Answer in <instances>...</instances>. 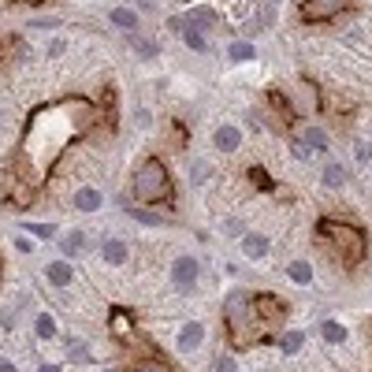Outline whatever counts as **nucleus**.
Listing matches in <instances>:
<instances>
[{
  "instance_id": "f257e3e1",
  "label": "nucleus",
  "mask_w": 372,
  "mask_h": 372,
  "mask_svg": "<svg viewBox=\"0 0 372 372\" xmlns=\"http://www.w3.org/2000/svg\"><path fill=\"white\" fill-rule=\"evenodd\" d=\"M224 324H227L231 343H238V346H254L268 332L249 290H231V294H227V302H224Z\"/></svg>"
},
{
  "instance_id": "f03ea898",
  "label": "nucleus",
  "mask_w": 372,
  "mask_h": 372,
  "mask_svg": "<svg viewBox=\"0 0 372 372\" xmlns=\"http://www.w3.org/2000/svg\"><path fill=\"white\" fill-rule=\"evenodd\" d=\"M130 194H134L141 205H164L171 198V175H168L160 157L138 160L134 175H130Z\"/></svg>"
},
{
  "instance_id": "7ed1b4c3",
  "label": "nucleus",
  "mask_w": 372,
  "mask_h": 372,
  "mask_svg": "<svg viewBox=\"0 0 372 372\" xmlns=\"http://www.w3.org/2000/svg\"><path fill=\"white\" fill-rule=\"evenodd\" d=\"M320 238L332 242V249L339 257L346 261V265H357L361 257L369 254V242H365V231H361L357 224H343V220H320Z\"/></svg>"
},
{
  "instance_id": "20e7f679",
  "label": "nucleus",
  "mask_w": 372,
  "mask_h": 372,
  "mask_svg": "<svg viewBox=\"0 0 372 372\" xmlns=\"http://www.w3.org/2000/svg\"><path fill=\"white\" fill-rule=\"evenodd\" d=\"M357 0H298V12L305 23H327L335 15H346Z\"/></svg>"
},
{
  "instance_id": "39448f33",
  "label": "nucleus",
  "mask_w": 372,
  "mask_h": 372,
  "mask_svg": "<svg viewBox=\"0 0 372 372\" xmlns=\"http://www.w3.org/2000/svg\"><path fill=\"white\" fill-rule=\"evenodd\" d=\"M198 279H201V261L194 254H179L171 261V287L179 294H190L198 287Z\"/></svg>"
},
{
  "instance_id": "423d86ee",
  "label": "nucleus",
  "mask_w": 372,
  "mask_h": 372,
  "mask_svg": "<svg viewBox=\"0 0 372 372\" xmlns=\"http://www.w3.org/2000/svg\"><path fill=\"white\" fill-rule=\"evenodd\" d=\"M205 335H209V327L201 320H186V324H179V332H175V350H179V354H198Z\"/></svg>"
},
{
  "instance_id": "0eeeda50",
  "label": "nucleus",
  "mask_w": 372,
  "mask_h": 372,
  "mask_svg": "<svg viewBox=\"0 0 372 372\" xmlns=\"http://www.w3.org/2000/svg\"><path fill=\"white\" fill-rule=\"evenodd\" d=\"M168 26L175 30V34H179L183 41H186V49H190V52H198V56H209V52H212V45H209V38H205L201 34V30H194L190 23H186V19L183 15H171L168 19Z\"/></svg>"
},
{
  "instance_id": "6e6552de",
  "label": "nucleus",
  "mask_w": 372,
  "mask_h": 372,
  "mask_svg": "<svg viewBox=\"0 0 372 372\" xmlns=\"http://www.w3.org/2000/svg\"><path fill=\"white\" fill-rule=\"evenodd\" d=\"M212 149L224 153V157L238 153V149H242V127H238V123H220L212 130Z\"/></svg>"
},
{
  "instance_id": "1a4fd4ad",
  "label": "nucleus",
  "mask_w": 372,
  "mask_h": 372,
  "mask_svg": "<svg viewBox=\"0 0 372 372\" xmlns=\"http://www.w3.org/2000/svg\"><path fill=\"white\" fill-rule=\"evenodd\" d=\"M238 249H242L246 261H265L272 254V238L261 235V231H246L242 238H238Z\"/></svg>"
},
{
  "instance_id": "9d476101",
  "label": "nucleus",
  "mask_w": 372,
  "mask_h": 372,
  "mask_svg": "<svg viewBox=\"0 0 372 372\" xmlns=\"http://www.w3.org/2000/svg\"><path fill=\"white\" fill-rule=\"evenodd\" d=\"M71 205L79 212H101L104 209V194L97 190V186H79V190H75V198H71Z\"/></svg>"
},
{
  "instance_id": "9b49d317",
  "label": "nucleus",
  "mask_w": 372,
  "mask_h": 372,
  "mask_svg": "<svg viewBox=\"0 0 372 372\" xmlns=\"http://www.w3.org/2000/svg\"><path fill=\"white\" fill-rule=\"evenodd\" d=\"M127 257H130V249H127V242L123 238H101V261L104 265H112V268H119V265H127Z\"/></svg>"
},
{
  "instance_id": "f8f14e48",
  "label": "nucleus",
  "mask_w": 372,
  "mask_h": 372,
  "mask_svg": "<svg viewBox=\"0 0 372 372\" xmlns=\"http://www.w3.org/2000/svg\"><path fill=\"white\" fill-rule=\"evenodd\" d=\"M45 279H49L56 290L71 287V283H75V268H71V261H49V265H45Z\"/></svg>"
},
{
  "instance_id": "ddd939ff",
  "label": "nucleus",
  "mask_w": 372,
  "mask_h": 372,
  "mask_svg": "<svg viewBox=\"0 0 372 372\" xmlns=\"http://www.w3.org/2000/svg\"><path fill=\"white\" fill-rule=\"evenodd\" d=\"M86 246H90L86 231H63V235H60V254H63V261L82 257V254H86Z\"/></svg>"
},
{
  "instance_id": "4468645a",
  "label": "nucleus",
  "mask_w": 372,
  "mask_h": 372,
  "mask_svg": "<svg viewBox=\"0 0 372 372\" xmlns=\"http://www.w3.org/2000/svg\"><path fill=\"white\" fill-rule=\"evenodd\" d=\"M186 23H190L194 30H201L205 38H209V30L216 26V8H209V4H198V8H190V12L183 15Z\"/></svg>"
},
{
  "instance_id": "2eb2a0df",
  "label": "nucleus",
  "mask_w": 372,
  "mask_h": 372,
  "mask_svg": "<svg viewBox=\"0 0 372 372\" xmlns=\"http://www.w3.org/2000/svg\"><path fill=\"white\" fill-rule=\"evenodd\" d=\"M112 26L116 30H123V34H138V26H141V15L134 12V8H127V4H119V8H112Z\"/></svg>"
},
{
  "instance_id": "dca6fc26",
  "label": "nucleus",
  "mask_w": 372,
  "mask_h": 372,
  "mask_svg": "<svg viewBox=\"0 0 372 372\" xmlns=\"http://www.w3.org/2000/svg\"><path fill=\"white\" fill-rule=\"evenodd\" d=\"M287 279L294 283V287H313V261L294 257L290 265H287Z\"/></svg>"
},
{
  "instance_id": "f3484780",
  "label": "nucleus",
  "mask_w": 372,
  "mask_h": 372,
  "mask_svg": "<svg viewBox=\"0 0 372 372\" xmlns=\"http://www.w3.org/2000/svg\"><path fill=\"white\" fill-rule=\"evenodd\" d=\"M119 209H123L130 220H138V224H146V227H164L168 220H164L160 212H153V209H141V205H130V201H119Z\"/></svg>"
},
{
  "instance_id": "a211bd4d",
  "label": "nucleus",
  "mask_w": 372,
  "mask_h": 372,
  "mask_svg": "<svg viewBox=\"0 0 372 372\" xmlns=\"http://www.w3.org/2000/svg\"><path fill=\"white\" fill-rule=\"evenodd\" d=\"M320 339H324L327 346H343V343H350V332H346V324L324 316V320H320Z\"/></svg>"
},
{
  "instance_id": "6ab92c4d",
  "label": "nucleus",
  "mask_w": 372,
  "mask_h": 372,
  "mask_svg": "<svg viewBox=\"0 0 372 372\" xmlns=\"http://www.w3.org/2000/svg\"><path fill=\"white\" fill-rule=\"evenodd\" d=\"M298 138L305 141V146H309V153H327V149H332V138H327L324 127H305Z\"/></svg>"
},
{
  "instance_id": "aec40b11",
  "label": "nucleus",
  "mask_w": 372,
  "mask_h": 372,
  "mask_svg": "<svg viewBox=\"0 0 372 372\" xmlns=\"http://www.w3.org/2000/svg\"><path fill=\"white\" fill-rule=\"evenodd\" d=\"M34 335L41 339V343H49V339H60V324H56V316H52V313H38V320H34Z\"/></svg>"
},
{
  "instance_id": "412c9836",
  "label": "nucleus",
  "mask_w": 372,
  "mask_h": 372,
  "mask_svg": "<svg viewBox=\"0 0 372 372\" xmlns=\"http://www.w3.org/2000/svg\"><path fill=\"white\" fill-rule=\"evenodd\" d=\"M254 56H257L254 41H231V45H227V60H231V63H246V60H254Z\"/></svg>"
},
{
  "instance_id": "4be33fe9",
  "label": "nucleus",
  "mask_w": 372,
  "mask_h": 372,
  "mask_svg": "<svg viewBox=\"0 0 372 372\" xmlns=\"http://www.w3.org/2000/svg\"><path fill=\"white\" fill-rule=\"evenodd\" d=\"M60 343H63V350H68L71 361H90V346H86L79 335H63Z\"/></svg>"
},
{
  "instance_id": "5701e85b",
  "label": "nucleus",
  "mask_w": 372,
  "mask_h": 372,
  "mask_svg": "<svg viewBox=\"0 0 372 372\" xmlns=\"http://www.w3.org/2000/svg\"><path fill=\"white\" fill-rule=\"evenodd\" d=\"M130 45H134V52L141 60H157L160 56V45L153 38H138V34H130Z\"/></svg>"
},
{
  "instance_id": "b1692460",
  "label": "nucleus",
  "mask_w": 372,
  "mask_h": 372,
  "mask_svg": "<svg viewBox=\"0 0 372 372\" xmlns=\"http://www.w3.org/2000/svg\"><path fill=\"white\" fill-rule=\"evenodd\" d=\"M302 346H305V332H287L279 339V350L287 357H294V354H302Z\"/></svg>"
},
{
  "instance_id": "393cba45",
  "label": "nucleus",
  "mask_w": 372,
  "mask_h": 372,
  "mask_svg": "<svg viewBox=\"0 0 372 372\" xmlns=\"http://www.w3.org/2000/svg\"><path fill=\"white\" fill-rule=\"evenodd\" d=\"M346 183V171H343V164H335V160H327L324 164V186H332V190H339V186Z\"/></svg>"
},
{
  "instance_id": "a878e982",
  "label": "nucleus",
  "mask_w": 372,
  "mask_h": 372,
  "mask_svg": "<svg viewBox=\"0 0 372 372\" xmlns=\"http://www.w3.org/2000/svg\"><path fill=\"white\" fill-rule=\"evenodd\" d=\"M134 372H175V369L160 357H149V361H141V365H134Z\"/></svg>"
},
{
  "instance_id": "bb28decb",
  "label": "nucleus",
  "mask_w": 372,
  "mask_h": 372,
  "mask_svg": "<svg viewBox=\"0 0 372 372\" xmlns=\"http://www.w3.org/2000/svg\"><path fill=\"white\" fill-rule=\"evenodd\" d=\"M354 160L357 164H372V146L365 138H354Z\"/></svg>"
},
{
  "instance_id": "cd10ccee",
  "label": "nucleus",
  "mask_w": 372,
  "mask_h": 372,
  "mask_svg": "<svg viewBox=\"0 0 372 372\" xmlns=\"http://www.w3.org/2000/svg\"><path fill=\"white\" fill-rule=\"evenodd\" d=\"M224 235L227 238H242L246 235V224L238 220V216H227V220H224Z\"/></svg>"
},
{
  "instance_id": "c85d7f7f",
  "label": "nucleus",
  "mask_w": 372,
  "mask_h": 372,
  "mask_svg": "<svg viewBox=\"0 0 372 372\" xmlns=\"http://www.w3.org/2000/svg\"><path fill=\"white\" fill-rule=\"evenodd\" d=\"M190 179L201 186L205 179H209V164H205V160H190Z\"/></svg>"
},
{
  "instance_id": "c756f323",
  "label": "nucleus",
  "mask_w": 372,
  "mask_h": 372,
  "mask_svg": "<svg viewBox=\"0 0 372 372\" xmlns=\"http://www.w3.org/2000/svg\"><path fill=\"white\" fill-rule=\"evenodd\" d=\"M30 235H38V238H56V227L52 224H23Z\"/></svg>"
},
{
  "instance_id": "7c9ffc66",
  "label": "nucleus",
  "mask_w": 372,
  "mask_h": 372,
  "mask_svg": "<svg viewBox=\"0 0 372 372\" xmlns=\"http://www.w3.org/2000/svg\"><path fill=\"white\" fill-rule=\"evenodd\" d=\"M216 372H238V357L235 354H220L216 357Z\"/></svg>"
},
{
  "instance_id": "2f4dec72",
  "label": "nucleus",
  "mask_w": 372,
  "mask_h": 372,
  "mask_svg": "<svg viewBox=\"0 0 372 372\" xmlns=\"http://www.w3.org/2000/svg\"><path fill=\"white\" fill-rule=\"evenodd\" d=\"M290 153H294V157H298V160H309V157H313V153H309V146H305L302 138H294V141H290Z\"/></svg>"
},
{
  "instance_id": "473e14b6",
  "label": "nucleus",
  "mask_w": 372,
  "mask_h": 372,
  "mask_svg": "<svg viewBox=\"0 0 372 372\" xmlns=\"http://www.w3.org/2000/svg\"><path fill=\"white\" fill-rule=\"evenodd\" d=\"M112 332H116V335H127V332H130V320H127L123 313H116V316H112Z\"/></svg>"
},
{
  "instance_id": "72a5a7b5",
  "label": "nucleus",
  "mask_w": 372,
  "mask_h": 372,
  "mask_svg": "<svg viewBox=\"0 0 372 372\" xmlns=\"http://www.w3.org/2000/svg\"><path fill=\"white\" fill-rule=\"evenodd\" d=\"M68 52V38H52L49 41V56H63Z\"/></svg>"
},
{
  "instance_id": "f704fd0d",
  "label": "nucleus",
  "mask_w": 372,
  "mask_h": 372,
  "mask_svg": "<svg viewBox=\"0 0 372 372\" xmlns=\"http://www.w3.org/2000/svg\"><path fill=\"white\" fill-rule=\"evenodd\" d=\"M134 123L146 130V127H153V112H146V108H138V116H134Z\"/></svg>"
},
{
  "instance_id": "c9c22d12",
  "label": "nucleus",
  "mask_w": 372,
  "mask_h": 372,
  "mask_svg": "<svg viewBox=\"0 0 372 372\" xmlns=\"http://www.w3.org/2000/svg\"><path fill=\"white\" fill-rule=\"evenodd\" d=\"M15 249H19V254H34V242H30V238H23V235H19V238H15Z\"/></svg>"
},
{
  "instance_id": "e433bc0d",
  "label": "nucleus",
  "mask_w": 372,
  "mask_h": 372,
  "mask_svg": "<svg viewBox=\"0 0 372 372\" xmlns=\"http://www.w3.org/2000/svg\"><path fill=\"white\" fill-rule=\"evenodd\" d=\"M153 8H157L153 0H134V12H153Z\"/></svg>"
},
{
  "instance_id": "4c0bfd02",
  "label": "nucleus",
  "mask_w": 372,
  "mask_h": 372,
  "mask_svg": "<svg viewBox=\"0 0 372 372\" xmlns=\"http://www.w3.org/2000/svg\"><path fill=\"white\" fill-rule=\"evenodd\" d=\"M0 372H19V369H15V361H8V357H0Z\"/></svg>"
},
{
  "instance_id": "58836bf2",
  "label": "nucleus",
  "mask_w": 372,
  "mask_h": 372,
  "mask_svg": "<svg viewBox=\"0 0 372 372\" xmlns=\"http://www.w3.org/2000/svg\"><path fill=\"white\" fill-rule=\"evenodd\" d=\"M38 372H63V369H60V365H41Z\"/></svg>"
},
{
  "instance_id": "ea45409f",
  "label": "nucleus",
  "mask_w": 372,
  "mask_h": 372,
  "mask_svg": "<svg viewBox=\"0 0 372 372\" xmlns=\"http://www.w3.org/2000/svg\"><path fill=\"white\" fill-rule=\"evenodd\" d=\"M30 4H41V0H30Z\"/></svg>"
}]
</instances>
